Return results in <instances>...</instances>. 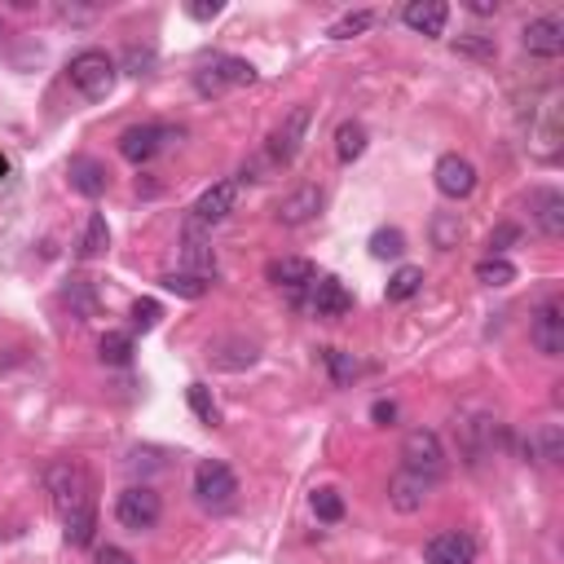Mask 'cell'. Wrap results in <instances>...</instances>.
I'll list each match as a JSON object with an SVG mask.
<instances>
[{
    "mask_svg": "<svg viewBox=\"0 0 564 564\" xmlns=\"http://www.w3.org/2000/svg\"><path fill=\"white\" fill-rule=\"evenodd\" d=\"M116 58H106L101 49H84V53H75L71 58V67H67V80H71V88L80 93V97H88V101H101V97H110V88H116Z\"/></svg>",
    "mask_w": 564,
    "mask_h": 564,
    "instance_id": "1",
    "label": "cell"
},
{
    "mask_svg": "<svg viewBox=\"0 0 564 564\" xmlns=\"http://www.w3.org/2000/svg\"><path fill=\"white\" fill-rule=\"evenodd\" d=\"M194 499H199L203 512H230L235 499H239V477L220 459H203L194 468Z\"/></svg>",
    "mask_w": 564,
    "mask_h": 564,
    "instance_id": "2",
    "label": "cell"
},
{
    "mask_svg": "<svg viewBox=\"0 0 564 564\" xmlns=\"http://www.w3.org/2000/svg\"><path fill=\"white\" fill-rule=\"evenodd\" d=\"M45 485H49V494H53V507H58V516H62V520H67L71 512H80V507H88V503H93L88 472H84L80 464H71V459L53 464V468L45 472Z\"/></svg>",
    "mask_w": 564,
    "mask_h": 564,
    "instance_id": "3",
    "label": "cell"
},
{
    "mask_svg": "<svg viewBox=\"0 0 564 564\" xmlns=\"http://www.w3.org/2000/svg\"><path fill=\"white\" fill-rule=\"evenodd\" d=\"M401 464H406V472L436 481V477L445 472V445H441V436H436L432 428L406 432V441H401Z\"/></svg>",
    "mask_w": 564,
    "mask_h": 564,
    "instance_id": "4",
    "label": "cell"
},
{
    "mask_svg": "<svg viewBox=\"0 0 564 564\" xmlns=\"http://www.w3.org/2000/svg\"><path fill=\"white\" fill-rule=\"evenodd\" d=\"M199 93H220V88H243V84H256V67L248 58H230V53H216L212 62L199 67L194 75Z\"/></svg>",
    "mask_w": 564,
    "mask_h": 564,
    "instance_id": "5",
    "label": "cell"
},
{
    "mask_svg": "<svg viewBox=\"0 0 564 564\" xmlns=\"http://www.w3.org/2000/svg\"><path fill=\"white\" fill-rule=\"evenodd\" d=\"M159 516H164V503H159V494H155L151 485H129V490L116 499V520H120L124 529H133V533L155 529Z\"/></svg>",
    "mask_w": 564,
    "mask_h": 564,
    "instance_id": "6",
    "label": "cell"
},
{
    "mask_svg": "<svg viewBox=\"0 0 564 564\" xmlns=\"http://www.w3.org/2000/svg\"><path fill=\"white\" fill-rule=\"evenodd\" d=\"M177 137H181V129H168V124H133V129L120 133V155L129 164H151Z\"/></svg>",
    "mask_w": 564,
    "mask_h": 564,
    "instance_id": "7",
    "label": "cell"
},
{
    "mask_svg": "<svg viewBox=\"0 0 564 564\" xmlns=\"http://www.w3.org/2000/svg\"><path fill=\"white\" fill-rule=\"evenodd\" d=\"M309 120H313L309 106H291V110H287L283 124L269 133V159H274V164H291V159L300 155L304 133H309Z\"/></svg>",
    "mask_w": 564,
    "mask_h": 564,
    "instance_id": "8",
    "label": "cell"
},
{
    "mask_svg": "<svg viewBox=\"0 0 564 564\" xmlns=\"http://www.w3.org/2000/svg\"><path fill=\"white\" fill-rule=\"evenodd\" d=\"M432 181H436V190L445 199H468L477 190V168L464 155H441L436 168H432Z\"/></svg>",
    "mask_w": 564,
    "mask_h": 564,
    "instance_id": "9",
    "label": "cell"
},
{
    "mask_svg": "<svg viewBox=\"0 0 564 564\" xmlns=\"http://www.w3.org/2000/svg\"><path fill=\"white\" fill-rule=\"evenodd\" d=\"M533 345L542 358H560L564 353V309L560 300H542L538 313H533Z\"/></svg>",
    "mask_w": 564,
    "mask_h": 564,
    "instance_id": "10",
    "label": "cell"
},
{
    "mask_svg": "<svg viewBox=\"0 0 564 564\" xmlns=\"http://www.w3.org/2000/svg\"><path fill=\"white\" fill-rule=\"evenodd\" d=\"M239 199H243V185H239V181H216L212 190L199 194V203H194V225H220L225 216L239 207Z\"/></svg>",
    "mask_w": 564,
    "mask_h": 564,
    "instance_id": "11",
    "label": "cell"
},
{
    "mask_svg": "<svg viewBox=\"0 0 564 564\" xmlns=\"http://www.w3.org/2000/svg\"><path fill=\"white\" fill-rule=\"evenodd\" d=\"M423 560L428 564H477V542L468 533H459V529H445V533L428 538Z\"/></svg>",
    "mask_w": 564,
    "mask_h": 564,
    "instance_id": "12",
    "label": "cell"
},
{
    "mask_svg": "<svg viewBox=\"0 0 564 564\" xmlns=\"http://www.w3.org/2000/svg\"><path fill=\"white\" fill-rule=\"evenodd\" d=\"M520 45H525V53H533V58H560V53H564V23H560L555 14L533 19V23L520 32Z\"/></svg>",
    "mask_w": 564,
    "mask_h": 564,
    "instance_id": "13",
    "label": "cell"
},
{
    "mask_svg": "<svg viewBox=\"0 0 564 564\" xmlns=\"http://www.w3.org/2000/svg\"><path fill=\"white\" fill-rule=\"evenodd\" d=\"M428 494H432V481H428V477H415V472H406V468L388 481V507H393V512H401V516L423 512Z\"/></svg>",
    "mask_w": 564,
    "mask_h": 564,
    "instance_id": "14",
    "label": "cell"
},
{
    "mask_svg": "<svg viewBox=\"0 0 564 564\" xmlns=\"http://www.w3.org/2000/svg\"><path fill=\"white\" fill-rule=\"evenodd\" d=\"M317 212H322V190H317V185H300V190H291V194L274 207V220L287 225V230H300V225H309Z\"/></svg>",
    "mask_w": 564,
    "mask_h": 564,
    "instance_id": "15",
    "label": "cell"
},
{
    "mask_svg": "<svg viewBox=\"0 0 564 564\" xmlns=\"http://www.w3.org/2000/svg\"><path fill=\"white\" fill-rule=\"evenodd\" d=\"M269 283L274 287H287V291H304V287H313L317 283V269H313V261H304V256H283V261H269Z\"/></svg>",
    "mask_w": 564,
    "mask_h": 564,
    "instance_id": "16",
    "label": "cell"
},
{
    "mask_svg": "<svg viewBox=\"0 0 564 564\" xmlns=\"http://www.w3.org/2000/svg\"><path fill=\"white\" fill-rule=\"evenodd\" d=\"M309 291H313V313L317 317H345L353 309V296L340 278H317Z\"/></svg>",
    "mask_w": 564,
    "mask_h": 564,
    "instance_id": "17",
    "label": "cell"
},
{
    "mask_svg": "<svg viewBox=\"0 0 564 564\" xmlns=\"http://www.w3.org/2000/svg\"><path fill=\"white\" fill-rule=\"evenodd\" d=\"M445 19H449V10L441 5V0H410V5L401 10V23L410 32H419V36H441Z\"/></svg>",
    "mask_w": 564,
    "mask_h": 564,
    "instance_id": "18",
    "label": "cell"
},
{
    "mask_svg": "<svg viewBox=\"0 0 564 564\" xmlns=\"http://www.w3.org/2000/svg\"><path fill=\"white\" fill-rule=\"evenodd\" d=\"M71 190L75 194H84V199H101L106 194V164H97V159H88V155H80V159H71Z\"/></svg>",
    "mask_w": 564,
    "mask_h": 564,
    "instance_id": "19",
    "label": "cell"
},
{
    "mask_svg": "<svg viewBox=\"0 0 564 564\" xmlns=\"http://www.w3.org/2000/svg\"><path fill=\"white\" fill-rule=\"evenodd\" d=\"M533 220L547 239H560L564 235V194L560 190H538L533 194Z\"/></svg>",
    "mask_w": 564,
    "mask_h": 564,
    "instance_id": "20",
    "label": "cell"
},
{
    "mask_svg": "<svg viewBox=\"0 0 564 564\" xmlns=\"http://www.w3.org/2000/svg\"><path fill=\"white\" fill-rule=\"evenodd\" d=\"M428 235H432V248L436 252H455L464 243V220L459 212H436L432 225H428Z\"/></svg>",
    "mask_w": 564,
    "mask_h": 564,
    "instance_id": "21",
    "label": "cell"
},
{
    "mask_svg": "<svg viewBox=\"0 0 564 564\" xmlns=\"http://www.w3.org/2000/svg\"><path fill=\"white\" fill-rule=\"evenodd\" d=\"M335 155H340V164H353L367 155V129L358 120H345L335 129Z\"/></svg>",
    "mask_w": 564,
    "mask_h": 564,
    "instance_id": "22",
    "label": "cell"
},
{
    "mask_svg": "<svg viewBox=\"0 0 564 564\" xmlns=\"http://www.w3.org/2000/svg\"><path fill=\"white\" fill-rule=\"evenodd\" d=\"M93 529H97V503H88V507H80V512H71L62 520V533H67L71 547H88L93 542Z\"/></svg>",
    "mask_w": 564,
    "mask_h": 564,
    "instance_id": "23",
    "label": "cell"
},
{
    "mask_svg": "<svg viewBox=\"0 0 564 564\" xmlns=\"http://www.w3.org/2000/svg\"><path fill=\"white\" fill-rule=\"evenodd\" d=\"M419 287H423V269L419 265H401L393 278H388V287H384V296L393 300V304H401V300H410V296H419Z\"/></svg>",
    "mask_w": 564,
    "mask_h": 564,
    "instance_id": "24",
    "label": "cell"
},
{
    "mask_svg": "<svg viewBox=\"0 0 564 564\" xmlns=\"http://www.w3.org/2000/svg\"><path fill=\"white\" fill-rule=\"evenodd\" d=\"M159 287H164V291H172V296H181V300H203L212 283H207V278H199V274L177 269V274H164V278H159Z\"/></svg>",
    "mask_w": 564,
    "mask_h": 564,
    "instance_id": "25",
    "label": "cell"
},
{
    "mask_svg": "<svg viewBox=\"0 0 564 564\" xmlns=\"http://www.w3.org/2000/svg\"><path fill=\"white\" fill-rule=\"evenodd\" d=\"M97 353H101V362H110V367H129V362H133V335L106 331L101 345H97Z\"/></svg>",
    "mask_w": 564,
    "mask_h": 564,
    "instance_id": "26",
    "label": "cell"
},
{
    "mask_svg": "<svg viewBox=\"0 0 564 564\" xmlns=\"http://www.w3.org/2000/svg\"><path fill=\"white\" fill-rule=\"evenodd\" d=\"M322 362H326V371H331V380L340 384V388H349L353 380H358V358L353 353H345V349H322Z\"/></svg>",
    "mask_w": 564,
    "mask_h": 564,
    "instance_id": "27",
    "label": "cell"
},
{
    "mask_svg": "<svg viewBox=\"0 0 564 564\" xmlns=\"http://www.w3.org/2000/svg\"><path fill=\"white\" fill-rule=\"evenodd\" d=\"M106 243H110L106 216H101V212H93V216H88V225H84V239H80V256H84V261H93V256H101V252H106Z\"/></svg>",
    "mask_w": 564,
    "mask_h": 564,
    "instance_id": "28",
    "label": "cell"
},
{
    "mask_svg": "<svg viewBox=\"0 0 564 564\" xmlns=\"http://www.w3.org/2000/svg\"><path fill=\"white\" fill-rule=\"evenodd\" d=\"M477 283H485V287H512L516 283V265L507 256H485L477 265Z\"/></svg>",
    "mask_w": 564,
    "mask_h": 564,
    "instance_id": "29",
    "label": "cell"
},
{
    "mask_svg": "<svg viewBox=\"0 0 564 564\" xmlns=\"http://www.w3.org/2000/svg\"><path fill=\"white\" fill-rule=\"evenodd\" d=\"M401 252H406V235L393 230V225H388V230H375L371 235V256L375 261H397Z\"/></svg>",
    "mask_w": 564,
    "mask_h": 564,
    "instance_id": "30",
    "label": "cell"
},
{
    "mask_svg": "<svg viewBox=\"0 0 564 564\" xmlns=\"http://www.w3.org/2000/svg\"><path fill=\"white\" fill-rule=\"evenodd\" d=\"M529 449H533L542 464H560V428H555V423L538 428V432L529 436Z\"/></svg>",
    "mask_w": 564,
    "mask_h": 564,
    "instance_id": "31",
    "label": "cell"
},
{
    "mask_svg": "<svg viewBox=\"0 0 564 564\" xmlns=\"http://www.w3.org/2000/svg\"><path fill=\"white\" fill-rule=\"evenodd\" d=\"M309 507H313V516H317V520H326V525H335V520H345V499H340V494H335V490H313Z\"/></svg>",
    "mask_w": 564,
    "mask_h": 564,
    "instance_id": "32",
    "label": "cell"
},
{
    "mask_svg": "<svg viewBox=\"0 0 564 564\" xmlns=\"http://www.w3.org/2000/svg\"><path fill=\"white\" fill-rule=\"evenodd\" d=\"M371 23H375V14L371 10H358V14H345L340 23H331V40H353V36H362V32H371Z\"/></svg>",
    "mask_w": 564,
    "mask_h": 564,
    "instance_id": "33",
    "label": "cell"
},
{
    "mask_svg": "<svg viewBox=\"0 0 564 564\" xmlns=\"http://www.w3.org/2000/svg\"><path fill=\"white\" fill-rule=\"evenodd\" d=\"M185 401H190V410L199 415V423H207V428L220 423V410H216V401H212V393H207L203 384H190V388H185Z\"/></svg>",
    "mask_w": 564,
    "mask_h": 564,
    "instance_id": "34",
    "label": "cell"
},
{
    "mask_svg": "<svg viewBox=\"0 0 564 564\" xmlns=\"http://www.w3.org/2000/svg\"><path fill=\"white\" fill-rule=\"evenodd\" d=\"M185 265H190L185 274H199V278H207V283L216 278V256H212V248H203V243H194V239L185 243Z\"/></svg>",
    "mask_w": 564,
    "mask_h": 564,
    "instance_id": "35",
    "label": "cell"
},
{
    "mask_svg": "<svg viewBox=\"0 0 564 564\" xmlns=\"http://www.w3.org/2000/svg\"><path fill=\"white\" fill-rule=\"evenodd\" d=\"M455 49H459V53H472V58H485V62L499 53L494 36H481V32H468V36H459V40H455Z\"/></svg>",
    "mask_w": 564,
    "mask_h": 564,
    "instance_id": "36",
    "label": "cell"
},
{
    "mask_svg": "<svg viewBox=\"0 0 564 564\" xmlns=\"http://www.w3.org/2000/svg\"><path fill=\"white\" fill-rule=\"evenodd\" d=\"M159 317H164V309H159V300H137L133 304V331H155L159 326Z\"/></svg>",
    "mask_w": 564,
    "mask_h": 564,
    "instance_id": "37",
    "label": "cell"
},
{
    "mask_svg": "<svg viewBox=\"0 0 564 564\" xmlns=\"http://www.w3.org/2000/svg\"><path fill=\"white\" fill-rule=\"evenodd\" d=\"M124 67H129V75H151V71H155V49L129 45V49H124Z\"/></svg>",
    "mask_w": 564,
    "mask_h": 564,
    "instance_id": "38",
    "label": "cell"
},
{
    "mask_svg": "<svg viewBox=\"0 0 564 564\" xmlns=\"http://www.w3.org/2000/svg\"><path fill=\"white\" fill-rule=\"evenodd\" d=\"M520 239V230H516V225H499V230L490 235V256H503L512 243Z\"/></svg>",
    "mask_w": 564,
    "mask_h": 564,
    "instance_id": "39",
    "label": "cell"
},
{
    "mask_svg": "<svg viewBox=\"0 0 564 564\" xmlns=\"http://www.w3.org/2000/svg\"><path fill=\"white\" fill-rule=\"evenodd\" d=\"M97 564H137L124 547H97Z\"/></svg>",
    "mask_w": 564,
    "mask_h": 564,
    "instance_id": "40",
    "label": "cell"
},
{
    "mask_svg": "<svg viewBox=\"0 0 564 564\" xmlns=\"http://www.w3.org/2000/svg\"><path fill=\"white\" fill-rule=\"evenodd\" d=\"M371 419H375V423H384V428H388V423H393V419H397V406H393V401H375V406H371Z\"/></svg>",
    "mask_w": 564,
    "mask_h": 564,
    "instance_id": "41",
    "label": "cell"
},
{
    "mask_svg": "<svg viewBox=\"0 0 564 564\" xmlns=\"http://www.w3.org/2000/svg\"><path fill=\"white\" fill-rule=\"evenodd\" d=\"M185 14H190L194 23H207V19H216V14H220V5H216V0H212V5H185Z\"/></svg>",
    "mask_w": 564,
    "mask_h": 564,
    "instance_id": "42",
    "label": "cell"
},
{
    "mask_svg": "<svg viewBox=\"0 0 564 564\" xmlns=\"http://www.w3.org/2000/svg\"><path fill=\"white\" fill-rule=\"evenodd\" d=\"M472 14H499L494 0H472Z\"/></svg>",
    "mask_w": 564,
    "mask_h": 564,
    "instance_id": "43",
    "label": "cell"
},
{
    "mask_svg": "<svg viewBox=\"0 0 564 564\" xmlns=\"http://www.w3.org/2000/svg\"><path fill=\"white\" fill-rule=\"evenodd\" d=\"M5 177H10V159H5V155H0V181H5Z\"/></svg>",
    "mask_w": 564,
    "mask_h": 564,
    "instance_id": "44",
    "label": "cell"
}]
</instances>
